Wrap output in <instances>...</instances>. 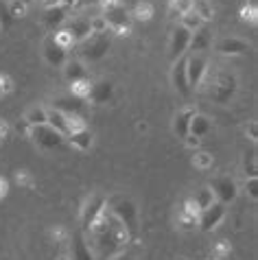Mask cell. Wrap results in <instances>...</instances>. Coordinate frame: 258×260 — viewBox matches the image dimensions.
<instances>
[{"label": "cell", "instance_id": "obj_1", "mask_svg": "<svg viewBox=\"0 0 258 260\" xmlns=\"http://www.w3.org/2000/svg\"><path fill=\"white\" fill-rule=\"evenodd\" d=\"M110 46H112V40H110V35H107V31L105 33H92L88 40L81 42V57L88 61H99L107 55Z\"/></svg>", "mask_w": 258, "mask_h": 260}, {"label": "cell", "instance_id": "obj_2", "mask_svg": "<svg viewBox=\"0 0 258 260\" xmlns=\"http://www.w3.org/2000/svg\"><path fill=\"white\" fill-rule=\"evenodd\" d=\"M236 92V77L230 72H219L217 77L210 81V99L217 101V103H228Z\"/></svg>", "mask_w": 258, "mask_h": 260}, {"label": "cell", "instance_id": "obj_3", "mask_svg": "<svg viewBox=\"0 0 258 260\" xmlns=\"http://www.w3.org/2000/svg\"><path fill=\"white\" fill-rule=\"evenodd\" d=\"M101 18L105 20L107 28H112L114 33H118V35H127L129 33V20H132V16H129V11L120 3L105 7Z\"/></svg>", "mask_w": 258, "mask_h": 260}, {"label": "cell", "instance_id": "obj_4", "mask_svg": "<svg viewBox=\"0 0 258 260\" xmlns=\"http://www.w3.org/2000/svg\"><path fill=\"white\" fill-rule=\"evenodd\" d=\"M112 214L123 223V228L127 230V234H136V223H138V214H136V206L129 199H114L112 204Z\"/></svg>", "mask_w": 258, "mask_h": 260}, {"label": "cell", "instance_id": "obj_5", "mask_svg": "<svg viewBox=\"0 0 258 260\" xmlns=\"http://www.w3.org/2000/svg\"><path fill=\"white\" fill-rule=\"evenodd\" d=\"M31 138L42 149H55V147H59V144L63 142V136L59 132H55L53 127H48V125L31 127Z\"/></svg>", "mask_w": 258, "mask_h": 260}, {"label": "cell", "instance_id": "obj_6", "mask_svg": "<svg viewBox=\"0 0 258 260\" xmlns=\"http://www.w3.org/2000/svg\"><path fill=\"white\" fill-rule=\"evenodd\" d=\"M53 110L61 112V114H70V116H81L85 118V112H88V107H85V101L83 99H77L73 94L68 96H59L53 101Z\"/></svg>", "mask_w": 258, "mask_h": 260}, {"label": "cell", "instance_id": "obj_7", "mask_svg": "<svg viewBox=\"0 0 258 260\" xmlns=\"http://www.w3.org/2000/svg\"><path fill=\"white\" fill-rule=\"evenodd\" d=\"M223 216H225V204L214 201L210 208H206V210H202V214H199V219H197L199 228H202L204 232H210V230H214L223 221Z\"/></svg>", "mask_w": 258, "mask_h": 260}, {"label": "cell", "instance_id": "obj_8", "mask_svg": "<svg viewBox=\"0 0 258 260\" xmlns=\"http://www.w3.org/2000/svg\"><path fill=\"white\" fill-rule=\"evenodd\" d=\"M105 210V199L101 197V194H94V197L88 199V204H85L83 212H81V223L85 230H92L94 228V223L99 221V216L103 214Z\"/></svg>", "mask_w": 258, "mask_h": 260}, {"label": "cell", "instance_id": "obj_9", "mask_svg": "<svg viewBox=\"0 0 258 260\" xmlns=\"http://www.w3.org/2000/svg\"><path fill=\"white\" fill-rule=\"evenodd\" d=\"M206 66H208L206 57L199 55V53H195L192 57H188V59H186V75H188V85H190V90L197 88V85L202 83V79H204V75H206Z\"/></svg>", "mask_w": 258, "mask_h": 260}, {"label": "cell", "instance_id": "obj_10", "mask_svg": "<svg viewBox=\"0 0 258 260\" xmlns=\"http://www.w3.org/2000/svg\"><path fill=\"white\" fill-rule=\"evenodd\" d=\"M210 190L214 192V199H219V204H230V201L236 199V184L230 177H217L212 179Z\"/></svg>", "mask_w": 258, "mask_h": 260}, {"label": "cell", "instance_id": "obj_11", "mask_svg": "<svg viewBox=\"0 0 258 260\" xmlns=\"http://www.w3.org/2000/svg\"><path fill=\"white\" fill-rule=\"evenodd\" d=\"M190 31H186L184 26H177L175 31H173V35H171V59H180V57L188 50V44H190Z\"/></svg>", "mask_w": 258, "mask_h": 260}, {"label": "cell", "instance_id": "obj_12", "mask_svg": "<svg viewBox=\"0 0 258 260\" xmlns=\"http://www.w3.org/2000/svg\"><path fill=\"white\" fill-rule=\"evenodd\" d=\"M173 85L175 90L180 92L182 96H188L190 94V85H188V75H186V59L180 57L173 66Z\"/></svg>", "mask_w": 258, "mask_h": 260}, {"label": "cell", "instance_id": "obj_13", "mask_svg": "<svg viewBox=\"0 0 258 260\" xmlns=\"http://www.w3.org/2000/svg\"><path fill=\"white\" fill-rule=\"evenodd\" d=\"M44 57H46V61L55 68H59V66L66 63V50L57 44L53 38H46V42H44Z\"/></svg>", "mask_w": 258, "mask_h": 260}, {"label": "cell", "instance_id": "obj_14", "mask_svg": "<svg viewBox=\"0 0 258 260\" xmlns=\"http://www.w3.org/2000/svg\"><path fill=\"white\" fill-rule=\"evenodd\" d=\"M66 28H68L70 33H73L75 42H83V40H88L90 35H92V24H90L88 18H77V20H73V22H70Z\"/></svg>", "mask_w": 258, "mask_h": 260}, {"label": "cell", "instance_id": "obj_15", "mask_svg": "<svg viewBox=\"0 0 258 260\" xmlns=\"http://www.w3.org/2000/svg\"><path fill=\"white\" fill-rule=\"evenodd\" d=\"M195 110H182L180 114L175 116V122H173V132L180 136V138H186V136L190 134V120H192V116H195Z\"/></svg>", "mask_w": 258, "mask_h": 260}, {"label": "cell", "instance_id": "obj_16", "mask_svg": "<svg viewBox=\"0 0 258 260\" xmlns=\"http://www.w3.org/2000/svg\"><path fill=\"white\" fill-rule=\"evenodd\" d=\"M63 22H66V7H53V9H44V24L46 28H59Z\"/></svg>", "mask_w": 258, "mask_h": 260}, {"label": "cell", "instance_id": "obj_17", "mask_svg": "<svg viewBox=\"0 0 258 260\" xmlns=\"http://www.w3.org/2000/svg\"><path fill=\"white\" fill-rule=\"evenodd\" d=\"M247 50H249V44L239 38H228L219 44V53H223V55H243Z\"/></svg>", "mask_w": 258, "mask_h": 260}, {"label": "cell", "instance_id": "obj_18", "mask_svg": "<svg viewBox=\"0 0 258 260\" xmlns=\"http://www.w3.org/2000/svg\"><path fill=\"white\" fill-rule=\"evenodd\" d=\"M112 92H114V85L110 81H99V83H92V92H90V99L94 103H107L112 99Z\"/></svg>", "mask_w": 258, "mask_h": 260}, {"label": "cell", "instance_id": "obj_19", "mask_svg": "<svg viewBox=\"0 0 258 260\" xmlns=\"http://www.w3.org/2000/svg\"><path fill=\"white\" fill-rule=\"evenodd\" d=\"M188 48H190V50H195V53L208 50V48H210V31H208L206 26L197 28V31L190 35V44H188Z\"/></svg>", "mask_w": 258, "mask_h": 260}, {"label": "cell", "instance_id": "obj_20", "mask_svg": "<svg viewBox=\"0 0 258 260\" xmlns=\"http://www.w3.org/2000/svg\"><path fill=\"white\" fill-rule=\"evenodd\" d=\"M46 125L53 127L55 132H59L61 136H68L66 114H61V112H57V110H48V112H46Z\"/></svg>", "mask_w": 258, "mask_h": 260}, {"label": "cell", "instance_id": "obj_21", "mask_svg": "<svg viewBox=\"0 0 258 260\" xmlns=\"http://www.w3.org/2000/svg\"><path fill=\"white\" fill-rule=\"evenodd\" d=\"M73 260H94L90 247L85 245V238L81 234H75L73 238Z\"/></svg>", "mask_w": 258, "mask_h": 260}, {"label": "cell", "instance_id": "obj_22", "mask_svg": "<svg viewBox=\"0 0 258 260\" xmlns=\"http://www.w3.org/2000/svg\"><path fill=\"white\" fill-rule=\"evenodd\" d=\"M63 75H66V79L70 83H75V81H81V79H88V70L83 68V63L81 61H68V63H63Z\"/></svg>", "mask_w": 258, "mask_h": 260}, {"label": "cell", "instance_id": "obj_23", "mask_svg": "<svg viewBox=\"0 0 258 260\" xmlns=\"http://www.w3.org/2000/svg\"><path fill=\"white\" fill-rule=\"evenodd\" d=\"M190 11H195L202 22H210L214 18V9L210 5V0H190Z\"/></svg>", "mask_w": 258, "mask_h": 260}, {"label": "cell", "instance_id": "obj_24", "mask_svg": "<svg viewBox=\"0 0 258 260\" xmlns=\"http://www.w3.org/2000/svg\"><path fill=\"white\" fill-rule=\"evenodd\" d=\"M153 13H155V7L149 3V0H138L134 7V11H132V16L136 20H140V22H149V20L153 18Z\"/></svg>", "mask_w": 258, "mask_h": 260}, {"label": "cell", "instance_id": "obj_25", "mask_svg": "<svg viewBox=\"0 0 258 260\" xmlns=\"http://www.w3.org/2000/svg\"><path fill=\"white\" fill-rule=\"evenodd\" d=\"M68 140L73 147H77L79 151H88L92 147V134L88 129H81V132H75V134H68Z\"/></svg>", "mask_w": 258, "mask_h": 260}, {"label": "cell", "instance_id": "obj_26", "mask_svg": "<svg viewBox=\"0 0 258 260\" xmlns=\"http://www.w3.org/2000/svg\"><path fill=\"white\" fill-rule=\"evenodd\" d=\"M208 132H210V120L206 116H202V114H195L190 120V134L197 136V138H202V136H206Z\"/></svg>", "mask_w": 258, "mask_h": 260}, {"label": "cell", "instance_id": "obj_27", "mask_svg": "<svg viewBox=\"0 0 258 260\" xmlns=\"http://www.w3.org/2000/svg\"><path fill=\"white\" fill-rule=\"evenodd\" d=\"M90 92H92V83L90 79H81V81H75L70 83V94L77 96V99H90Z\"/></svg>", "mask_w": 258, "mask_h": 260}, {"label": "cell", "instance_id": "obj_28", "mask_svg": "<svg viewBox=\"0 0 258 260\" xmlns=\"http://www.w3.org/2000/svg\"><path fill=\"white\" fill-rule=\"evenodd\" d=\"M180 18H182V24H180V26H184L186 31H190V33H195L197 28H202V26H204L202 18H199L195 11H186V13H182Z\"/></svg>", "mask_w": 258, "mask_h": 260}, {"label": "cell", "instance_id": "obj_29", "mask_svg": "<svg viewBox=\"0 0 258 260\" xmlns=\"http://www.w3.org/2000/svg\"><path fill=\"white\" fill-rule=\"evenodd\" d=\"M192 201H195V206L199 208V212H202V210H206V208H210L217 199H214V192L210 188H202L195 194V199H192Z\"/></svg>", "mask_w": 258, "mask_h": 260}, {"label": "cell", "instance_id": "obj_30", "mask_svg": "<svg viewBox=\"0 0 258 260\" xmlns=\"http://www.w3.org/2000/svg\"><path fill=\"white\" fill-rule=\"evenodd\" d=\"M24 120L28 122L31 127H40V125H46V110H42V107H31V110L26 112Z\"/></svg>", "mask_w": 258, "mask_h": 260}, {"label": "cell", "instance_id": "obj_31", "mask_svg": "<svg viewBox=\"0 0 258 260\" xmlns=\"http://www.w3.org/2000/svg\"><path fill=\"white\" fill-rule=\"evenodd\" d=\"M53 40H55L57 44H59L63 50H68L70 46H75V44H77L75 38H73V33H70L68 28H59V31H57V33L53 35Z\"/></svg>", "mask_w": 258, "mask_h": 260}, {"label": "cell", "instance_id": "obj_32", "mask_svg": "<svg viewBox=\"0 0 258 260\" xmlns=\"http://www.w3.org/2000/svg\"><path fill=\"white\" fill-rule=\"evenodd\" d=\"M9 11H11V18H13V20L24 18L26 11H28L26 0H9Z\"/></svg>", "mask_w": 258, "mask_h": 260}, {"label": "cell", "instance_id": "obj_33", "mask_svg": "<svg viewBox=\"0 0 258 260\" xmlns=\"http://www.w3.org/2000/svg\"><path fill=\"white\" fill-rule=\"evenodd\" d=\"M192 166H195V169H202V171L210 169L212 166V155L206 153V151H199V153H195V157H192Z\"/></svg>", "mask_w": 258, "mask_h": 260}, {"label": "cell", "instance_id": "obj_34", "mask_svg": "<svg viewBox=\"0 0 258 260\" xmlns=\"http://www.w3.org/2000/svg\"><path fill=\"white\" fill-rule=\"evenodd\" d=\"M11 24H13V18H11V11H9V3H7V0H0V26L9 28Z\"/></svg>", "mask_w": 258, "mask_h": 260}, {"label": "cell", "instance_id": "obj_35", "mask_svg": "<svg viewBox=\"0 0 258 260\" xmlns=\"http://www.w3.org/2000/svg\"><path fill=\"white\" fill-rule=\"evenodd\" d=\"M245 173L249 177H256L258 173V160H256V151H249L245 155Z\"/></svg>", "mask_w": 258, "mask_h": 260}, {"label": "cell", "instance_id": "obj_36", "mask_svg": "<svg viewBox=\"0 0 258 260\" xmlns=\"http://www.w3.org/2000/svg\"><path fill=\"white\" fill-rule=\"evenodd\" d=\"M190 11V0H175L173 5H171V13H177V16H182V13Z\"/></svg>", "mask_w": 258, "mask_h": 260}, {"label": "cell", "instance_id": "obj_37", "mask_svg": "<svg viewBox=\"0 0 258 260\" xmlns=\"http://www.w3.org/2000/svg\"><path fill=\"white\" fill-rule=\"evenodd\" d=\"M245 192H247L254 201L258 199V182H256V177H249L247 182H245Z\"/></svg>", "mask_w": 258, "mask_h": 260}, {"label": "cell", "instance_id": "obj_38", "mask_svg": "<svg viewBox=\"0 0 258 260\" xmlns=\"http://www.w3.org/2000/svg\"><path fill=\"white\" fill-rule=\"evenodd\" d=\"M241 18L245 20V22H256V7L254 5L243 7V9H241Z\"/></svg>", "mask_w": 258, "mask_h": 260}, {"label": "cell", "instance_id": "obj_39", "mask_svg": "<svg viewBox=\"0 0 258 260\" xmlns=\"http://www.w3.org/2000/svg\"><path fill=\"white\" fill-rule=\"evenodd\" d=\"M11 90H13V83H11V79L7 77V75H0V96L9 94Z\"/></svg>", "mask_w": 258, "mask_h": 260}, {"label": "cell", "instance_id": "obj_40", "mask_svg": "<svg viewBox=\"0 0 258 260\" xmlns=\"http://www.w3.org/2000/svg\"><path fill=\"white\" fill-rule=\"evenodd\" d=\"M245 134L249 136V140H254L256 142V138H258V134H256V122L252 120L249 122V127H245Z\"/></svg>", "mask_w": 258, "mask_h": 260}, {"label": "cell", "instance_id": "obj_41", "mask_svg": "<svg viewBox=\"0 0 258 260\" xmlns=\"http://www.w3.org/2000/svg\"><path fill=\"white\" fill-rule=\"evenodd\" d=\"M42 5H44V9H53V7H63L61 0H42Z\"/></svg>", "mask_w": 258, "mask_h": 260}, {"label": "cell", "instance_id": "obj_42", "mask_svg": "<svg viewBox=\"0 0 258 260\" xmlns=\"http://www.w3.org/2000/svg\"><path fill=\"white\" fill-rule=\"evenodd\" d=\"M186 144H188V147H199V138L197 136H192V134H188L186 136Z\"/></svg>", "mask_w": 258, "mask_h": 260}, {"label": "cell", "instance_id": "obj_43", "mask_svg": "<svg viewBox=\"0 0 258 260\" xmlns=\"http://www.w3.org/2000/svg\"><path fill=\"white\" fill-rule=\"evenodd\" d=\"M101 0H77V5H81V7H90V5H99Z\"/></svg>", "mask_w": 258, "mask_h": 260}, {"label": "cell", "instance_id": "obj_44", "mask_svg": "<svg viewBox=\"0 0 258 260\" xmlns=\"http://www.w3.org/2000/svg\"><path fill=\"white\" fill-rule=\"evenodd\" d=\"M5 194H7V182L0 177V197H5Z\"/></svg>", "mask_w": 258, "mask_h": 260}, {"label": "cell", "instance_id": "obj_45", "mask_svg": "<svg viewBox=\"0 0 258 260\" xmlns=\"http://www.w3.org/2000/svg\"><path fill=\"white\" fill-rule=\"evenodd\" d=\"M5 136H7V125H5L3 120H0V140H3Z\"/></svg>", "mask_w": 258, "mask_h": 260}, {"label": "cell", "instance_id": "obj_46", "mask_svg": "<svg viewBox=\"0 0 258 260\" xmlns=\"http://www.w3.org/2000/svg\"><path fill=\"white\" fill-rule=\"evenodd\" d=\"M114 260H134V256H132V254H118Z\"/></svg>", "mask_w": 258, "mask_h": 260}, {"label": "cell", "instance_id": "obj_47", "mask_svg": "<svg viewBox=\"0 0 258 260\" xmlns=\"http://www.w3.org/2000/svg\"><path fill=\"white\" fill-rule=\"evenodd\" d=\"M116 3H120V0H101L103 7H110V5H116Z\"/></svg>", "mask_w": 258, "mask_h": 260}, {"label": "cell", "instance_id": "obj_48", "mask_svg": "<svg viewBox=\"0 0 258 260\" xmlns=\"http://www.w3.org/2000/svg\"><path fill=\"white\" fill-rule=\"evenodd\" d=\"M61 5H63V7H75L77 0H61Z\"/></svg>", "mask_w": 258, "mask_h": 260}, {"label": "cell", "instance_id": "obj_49", "mask_svg": "<svg viewBox=\"0 0 258 260\" xmlns=\"http://www.w3.org/2000/svg\"><path fill=\"white\" fill-rule=\"evenodd\" d=\"M173 3H175V0H169V5H173Z\"/></svg>", "mask_w": 258, "mask_h": 260}, {"label": "cell", "instance_id": "obj_50", "mask_svg": "<svg viewBox=\"0 0 258 260\" xmlns=\"http://www.w3.org/2000/svg\"><path fill=\"white\" fill-rule=\"evenodd\" d=\"M177 260H184V258H177Z\"/></svg>", "mask_w": 258, "mask_h": 260}]
</instances>
